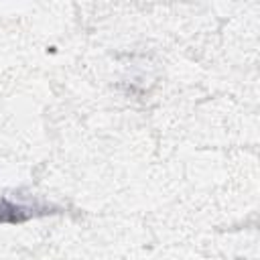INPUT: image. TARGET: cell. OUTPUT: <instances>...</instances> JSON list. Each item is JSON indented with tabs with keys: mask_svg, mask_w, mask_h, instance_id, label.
I'll return each mask as SVG.
<instances>
[{
	"mask_svg": "<svg viewBox=\"0 0 260 260\" xmlns=\"http://www.w3.org/2000/svg\"><path fill=\"white\" fill-rule=\"evenodd\" d=\"M28 215H30L28 209H24L20 205H14V203L0 197V223H4V221H22Z\"/></svg>",
	"mask_w": 260,
	"mask_h": 260,
	"instance_id": "obj_1",
	"label": "cell"
}]
</instances>
